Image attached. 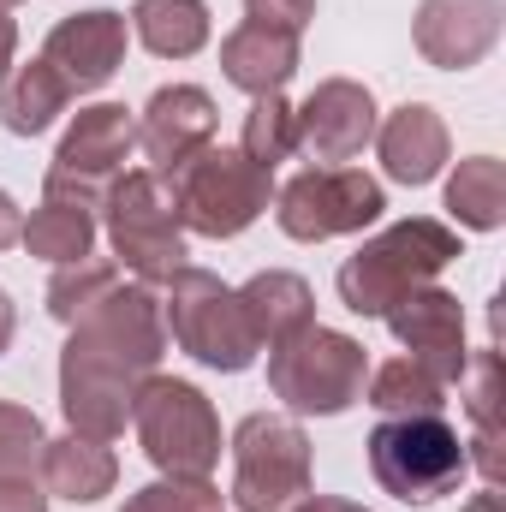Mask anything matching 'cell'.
Listing matches in <instances>:
<instances>
[{
    "label": "cell",
    "instance_id": "1",
    "mask_svg": "<svg viewBox=\"0 0 506 512\" xmlns=\"http://www.w3.org/2000/svg\"><path fill=\"white\" fill-rule=\"evenodd\" d=\"M161 352H167V322L161 298L143 280L137 286L120 280L96 310H84L60 352V411L72 435L114 441L126 429L137 387L155 376Z\"/></svg>",
    "mask_w": 506,
    "mask_h": 512
},
{
    "label": "cell",
    "instance_id": "2",
    "mask_svg": "<svg viewBox=\"0 0 506 512\" xmlns=\"http://www.w3.org/2000/svg\"><path fill=\"white\" fill-rule=\"evenodd\" d=\"M447 262H459V233L429 215H411L340 262V304L352 316H387L405 292L429 286Z\"/></svg>",
    "mask_w": 506,
    "mask_h": 512
},
{
    "label": "cell",
    "instance_id": "3",
    "mask_svg": "<svg viewBox=\"0 0 506 512\" xmlns=\"http://www.w3.org/2000/svg\"><path fill=\"white\" fill-rule=\"evenodd\" d=\"M370 471L393 501L429 507L465 483L471 453L441 411H411V417H387L370 429Z\"/></svg>",
    "mask_w": 506,
    "mask_h": 512
},
{
    "label": "cell",
    "instance_id": "4",
    "mask_svg": "<svg viewBox=\"0 0 506 512\" xmlns=\"http://www.w3.org/2000/svg\"><path fill=\"white\" fill-rule=\"evenodd\" d=\"M364 376H370L364 346L352 334H340V328H322V322H310L304 334L268 346L274 399H286L292 411H310V417H340L346 405H358Z\"/></svg>",
    "mask_w": 506,
    "mask_h": 512
},
{
    "label": "cell",
    "instance_id": "5",
    "mask_svg": "<svg viewBox=\"0 0 506 512\" xmlns=\"http://www.w3.org/2000/svg\"><path fill=\"white\" fill-rule=\"evenodd\" d=\"M161 322H167V334L179 340V352H191L197 364L227 370V376L251 370L256 352H262L256 334H251V316H245V304H239V292L221 286L209 268H191V262L167 280Z\"/></svg>",
    "mask_w": 506,
    "mask_h": 512
},
{
    "label": "cell",
    "instance_id": "6",
    "mask_svg": "<svg viewBox=\"0 0 506 512\" xmlns=\"http://www.w3.org/2000/svg\"><path fill=\"white\" fill-rule=\"evenodd\" d=\"M131 423H137L149 465L167 477H209L221 465V417L203 387L149 376L131 399Z\"/></svg>",
    "mask_w": 506,
    "mask_h": 512
},
{
    "label": "cell",
    "instance_id": "7",
    "mask_svg": "<svg viewBox=\"0 0 506 512\" xmlns=\"http://www.w3.org/2000/svg\"><path fill=\"white\" fill-rule=\"evenodd\" d=\"M173 191V221L203 233V239H233L268 209V173L245 161V149H197L185 167L167 173Z\"/></svg>",
    "mask_w": 506,
    "mask_h": 512
},
{
    "label": "cell",
    "instance_id": "8",
    "mask_svg": "<svg viewBox=\"0 0 506 512\" xmlns=\"http://www.w3.org/2000/svg\"><path fill=\"white\" fill-rule=\"evenodd\" d=\"M310 495V435L292 417L251 411L233 429V501L239 512H292Z\"/></svg>",
    "mask_w": 506,
    "mask_h": 512
},
{
    "label": "cell",
    "instance_id": "9",
    "mask_svg": "<svg viewBox=\"0 0 506 512\" xmlns=\"http://www.w3.org/2000/svg\"><path fill=\"white\" fill-rule=\"evenodd\" d=\"M102 215H108V245L120 256V268H131L143 286H167L185 268L191 251L179 239L173 203L161 197L155 173H114L108 197H102Z\"/></svg>",
    "mask_w": 506,
    "mask_h": 512
},
{
    "label": "cell",
    "instance_id": "10",
    "mask_svg": "<svg viewBox=\"0 0 506 512\" xmlns=\"http://www.w3.org/2000/svg\"><path fill=\"white\" fill-rule=\"evenodd\" d=\"M387 197L370 173L358 167H310L298 179L280 185L274 197V221L286 239H304V245H322V239H340V233H364L370 221H381Z\"/></svg>",
    "mask_w": 506,
    "mask_h": 512
},
{
    "label": "cell",
    "instance_id": "11",
    "mask_svg": "<svg viewBox=\"0 0 506 512\" xmlns=\"http://www.w3.org/2000/svg\"><path fill=\"white\" fill-rule=\"evenodd\" d=\"M131 143H137L131 108H120V102L84 108V114L72 120V131L60 137V155H54V167H48V197L78 203V209H102L108 179L126 167Z\"/></svg>",
    "mask_w": 506,
    "mask_h": 512
},
{
    "label": "cell",
    "instance_id": "12",
    "mask_svg": "<svg viewBox=\"0 0 506 512\" xmlns=\"http://www.w3.org/2000/svg\"><path fill=\"white\" fill-rule=\"evenodd\" d=\"M387 328H393V340L405 346V358L423 364L441 387L465 376L471 352H465V310H459L453 292H441V286L405 292V298L387 310Z\"/></svg>",
    "mask_w": 506,
    "mask_h": 512
},
{
    "label": "cell",
    "instance_id": "13",
    "mask_svg": "<svg viewBox=\"0 0 506 512\" xmlns=\"http://www.w3.org/2000/svg\"><path fill=\"white\" fill-rule=\"evenodd\" d=\"M376 137V96L352 78H328L304 96L298 108V149L316 161H352Z\"/></svg>",
    "mask_w": 506,
    "mask_h": 512
},
{
    "label": "cell",
    "instance_id": "14",
    "mask_svg": "<svg viewBox=\"0 0 506 512\" xmlns=\"http://www.w3.org/2000/svg\"><path fill=\"white\" fill-rule=\"evenodd\" d=\"M501 0H423L417 6V54L441 72L477 66L501 42Z\"/></svg>",
    "mask_w": 506,
    "mask_h": 512
},
{
    "label": "cell",
    "instance_id": "15",
    "mask_svg": "<svg viewBox=\"0 0 506 512\" xmlns=\"http://www.w3.org/2000/svg\"><path fill=\"white\" fill-rule=\"evenodd\" d=\"M137 143H143V155L155 161V179H167L173 167H185L197 149L215 143V102H209V90H197V84H167V90H155L149 108H143Z\"/></svg>",
    "mask_w": 506,
    "mask_h": 512
},
{
    "label": "cell",
    "instance_id": "16",
    "mask_svg": "<svg viewBox=\"0 0 506 512\" xmlns=\"http://www.w3.org/2000/svg\"><path fill=\"white\" fill-rule=\"evenodd\" d=\"M42 60L66 78V90H102L120 60H126V18L120 12H72L48 30V48Z\"/></svg>",
    "mask_w": 506,
    "mask_h": 512
},
{
    "label": "cell",
    "instance_id": "17",
    "mask_svg": "<svg viewBox=\"0 0 506 512\" xmlns=\"http://www.w3.org/2000/svg\"><path fill=\"white\" fill-rule=\"evenodd\" d=\"M376 143L387 179H399V185H429L447 167V126L423 102H405L399 114H387L376 126Z\"/></svg>",
    "mask_w": 506,
    "mask_h": 512
},
{
    "label": "cell",
    "instance_id": "18",
    "mask_svg": "<svg viewBox=\"0 0 506 512\" xmlns=\"http://www.w3.org/2000/svg\"><path fill=\"white\" fill-rule=\"evenodd\" d=\"M221 72L245 96H280L286 78L298 72V36H280V30H262V24H239L221 42Z\"/></svg>",
    "mask_w": 506,
    "mask_h": 512
},
{
    "label": "cell",
    "instance_id": "19",
    "mask_svg": "<svg viewBox=\"0 0 506 512\" xmlns=\"http://www.w3.org/2000/svg\"><path fill=\"white\" fill-rule=\"evenodd\" d=\"M239 304L251 316V334L256 346H280L292 334H304L316 322V292L304 274H286V268H268L256 274L251 286H239Z\"/></svg>",
    "mask_w": 506,
    "mask_h": 512
},
{
    "label": "cell",
    "instance_id": "20",
    "mask_svg": "<svg viewBox=\"0 0 506 512\" xmlns=\"http://www.w3.org/2000/svg\"><path fill=\"white\" fill-rule=\"evenodd\" d=\"M42 477L60 501H102L114 495L120 483V465L108 453V441H90V435H60L42 447Z\"/></svg>",
    "mask_w": 506,
    "mask_h": 512
},
{
    "label": "cell",
    "instance_id": "21",
    "mask_svg": "<svg viewBox=\"0 0 506 512\" xmlns=\"http://www.w3.org/2000/svg\"><path fill=\"white\" fill-rule=\"evenodd\" d=\"M131 30L149 54L161 60H191L209 42V6L203 0H137Z\"/></svg>",
    "mask_w": 506,
    "mask_h": 512
},
{
    "label": "cell",
    "instance_id": "22",
    "mask_svg": "<svg viewBox=\"0 0 506 512\" xmlns=\"http://www.w3.org/2000/svg\"><path fill=\"white\" fill-rule=\"evenodd\" d=\"M66 102H72V90L48 60H30L0 84V114H6V131H18V137L48 131L54 114H66Z\"/></svg>",
    "mask_w": 506,
    "mask_h": 512
},
{
    "label": "cell",
    "instance_id": "23",
    "mask_svg": "<svg viewBox=\"0 0 506 512\" xmlns=\"http://www.w3.org/2000/svg\"><path fill=\"white\" fill-rule=\"evenodd\" d=\"M447 209L459 215V227L495 233V227L506 221V167L495 161V155L459 161V173L447 179Z\"/></svg>",
    "mask_w": 506,
    "mask_h": 512
},
{
    "label": "cell",
    "instance_id": "24",
    "mask_svg": "<svg viewBox=\"0 0 506 512\" xmlns=\"http://www.w3.org/2000/svg\"><path fill=\"white\" fill-rule=\"evenodd\" d=\"M30 256H42V262H84L90 245H96V215L90 209H78V203H60V197H48L30 221H24V239H18Z\"/></svg>",
    "mask_w": 506,
    "mask_h": 512
},
{
    "label": "cell",
    "instance_id": "25",
    "mask_svg": "<svg viewBox=\"0 0 506 512\" xmlns=\"http://www.w3.org/2000/svg\"><path fill=\"white\" fill-rule=\"evenodd\" d=\"M459 382H471V417H477V465H483V477L489 483H501V358L495 352H477V364H465V376Z\"/></svg>",
    "mask_w": 506,
    "mask_h": 512
},
{
    "label": "cell",
    "instance_id": "26",
    "mask_svg": "<svg viewBox=\"0 0 506 512\" xmlns=\"http://www.w3.org/2000/svg\"><path fill=\"white\" fill-rule=\"evenodd\" d=\"M447 387L435 382L423 364H411V358H393V364H381L376 376H370V405L387 411V417H411V411H441L447 399H441Z\"/></svg>",
    "mask_w": 506,
    "mask_h": 512
},
{
    "label": "cell",
    "instance_id": "27",
    "mask_svg": "<svg viewBox=\"0 0 506 512\" xmlns=\"http://www.w3.org/2000/svg\"><path fill=\"white\" fill-rule=\"evenodd\" d=\"M239 149H245V161H256L262 173H274L298 149V108H286L280 96H256V108L245 114Z\"/></svg>",
    "mask_w": 506,
    "mask_h": 512
},
{
    "label": "cell",
    "instance_id": "28",
    "mask_svg": "<svg viewBox=\"0 0 506 512\" xmlns=\"http://www.w3.org/2000/svg\"><path fill=\"white\" fill-rule=\"evenodd\" d=\"M114 286H120V268H114V262H90V256H84V262H66V268L54 274V286H48V316L72 328V322H78L84 310H96Z\"/></svg>",
    "mask_w": 506,
    "mask_h": 512
},
{
    "label": "cell",
    "instance_id": "29",
    "mask_svg": "<svg viewBox=\"0 0 506 512\" xmlns=\"http://www.w3.org/2000/svg\"><path fill=\"white\" fill-rule=\"evenodd\" d=\"M42 447H48V435H42L36 411L0 399V483H30L42 465Z\"/></svg>",
    "mask_w": 506,
    "mask_h": 512
},
{
    "label": "cell",
    "instance_id": "30",
    "mask_svg": "<svg viewBox=\"0 0 506 512\" xmlns=\"http://www.w3.org/2000/svg\"><path fill=\"white\" fill-rule=\"evenodd\" d=\"M126 512H221V489L209 477H167L126 501Z\"/></svg>",
    "mask_w": 506,
    "mask_h": 512
},
{
    "label": "cell",
    "instance_id": "31",
    "mask_svg": "<svg viewBox=\"0 0 506 512\" xmlns=\"http://www.w3.org/2000/svg\"><path fill=\"white\" fill-rule=\"evenodd\" d=\"M251 24L280 30V36H304V24L316 18V0H245Z\"/></svg>",
    "mask_w": 506,
    "mask_h": 512
},
{
    "label": "cell",
    "instance_id": "32",
    "mask_svg": "<svg viewBox=\"0 0 506 512\" xmlns=\"http://www.w3.org/2000/svg\"><path fill=\"white\" fill-rule=\"evenodd\" d=\"M0 512H48V495L36 483H0Z\"/></svg>",
    "mask_w": 506,
    "mask_h": 512
},
{
    "label": "cell",
    "instance_id": "33",
    "mask_svg": "<svg viewBox=\"0 0 506 512\" xmlns=\"http://www.w3.org/2000/svg\"><path fill=\"white\" fill-rule=\"evenodd\" d=\"M18 239H24V215H18V203L0 191V251H6V245H18Z\"/></svg>",
    "mask_w": 506,
    "mask_h": 512
},
{
    "label": "cell",
    "instance_id": "34",
    "mask_svg": "<svg viewBox=\"0 0 506 512\" xmlns=\"http://www.w3.org/2000/svg\"><path fill=\"white\" fill-rule=\"evenodd\" d=\"M292 512H370V507H352V501H340V495H304Z\"/></svg>",
    "mask_w": 506,
    "mask_h": 512
},
{
    "label": "cell",
    "instance_id": "35",
    "mask_svg": "<svg viewBox=\"0 0 506 512\" xmlns=\"http://www.w3.org/2000/svg\"><path fill=\"white\" fill-rule=\"evenodd\" d=\"M12 48H18V24L0 12V84H6V66H12Z\"/></svg>",
    "mask_w": 506,
    "mask_h": 512
},
{
    "label": "cell",
    "instance_id": "36",
    "mask_svg": "<svg viewBox=\"0 0 506 512\" xmlns=\"http://www.w3.org/2000/svg\"><path fill=\"white\" fill-rule=\"evenodd\" d=\"M12 328H18V310H12V298L0 292V352L12 346Z\"/></svg>",
    "mask_w": 506,
    "mask_h": 512
},
{
    "label": "cell",
    "instance_id": "37",
    "mask_svg": "<svg viewBox=\"0 0 506 512\" xmlns=\"http://www.w3.org/2000/svg\"><path fill=\"white\" fill-rule=\"evenodd\" d=\"M465 512H501V495H495V489H483V495H477Z\"/></svg>",
    "mask_w": 506,
    "mask_h": 512
},
{
    "label": "cell",
    "instance_id": "38",
    "mask_svg": "<svg viewBox=\"0 0 506 512\" xmlns=\"http://www.w3.org/2000/svg\"><path fill=\"white\" fill-rule=\"evenodd\" d=\"M0 6H18V0H0Z\"/></svg>",
    "mask_w": 506,
    "mask_h": 512
}]
</instances>
